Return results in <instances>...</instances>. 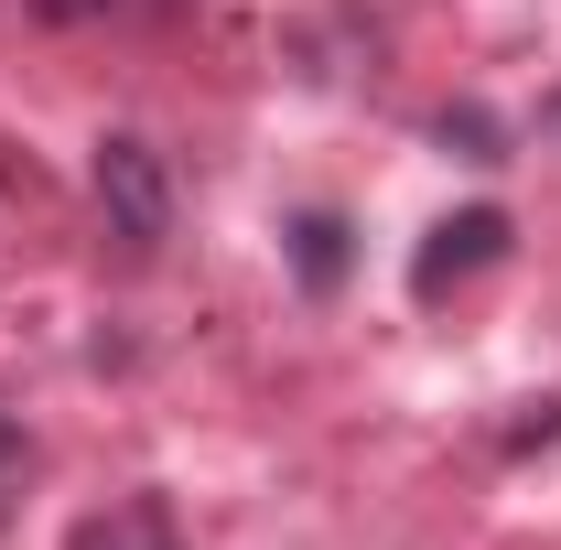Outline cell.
<instances>
[{"instance_id": "2", "label": "cell", "mask_w": 561, "mask_h": 550, "mask_svg": "<svg viewBox=\"0 0 561 550\" xmlns=\"http://www.w3.org/2000/svg\"><path fill=\"white\" fill-rule=\"evenodd\" d=\"M486 260H507V216H496V206H465V216H443V227L421 238V260H411V291H421V302H443L454 280H476Z\"/></svg>"}, {"instance_id": "4", "label": "cell", "mask_w": 561, "mask_h": 550, "mask_svg": "<svg viewBox=\"0 0 561 550\" xmlns=\"http://www.w3.org/2000/svg\"><path fill=\"white\" fill-rule=\"evenodd\" d=\"M291 271H302V291H335L346 280V216H291Z\"/></svg>"}, {"instance_id": "3", "label": "cell", "mask_w": 561, "mask_h": 550, "mask_svg": "<svg viewBox=\"0 0 561 550\" xmlns=\"http://www.w3.org/2000/svg\"><path fill=\"white\" fill-rule=\"evenodd\" d=\"M66 550H184V529H173V507H162V496H119V507L76 518Z\"/></svg>"}, {"instance_id": "5", "label": "cell", "mask_w": 561, "mask_h": 550, "mask_svg": "<svg viewBox=\"0 0 561 550\" xmlns=\"http://www.w3.org/2000/svg\"><path fill=\"white\" fill-rule=\"evenodd\" d=\"M22 475H33V443H22V421H0V507L22 496Z\"/></svg>"}, {"instance_id": "1", "label": "cell", "mask_w": 561, "mask_h": 550, "mask_svg": "<svg viewBox=\"0 0 561 550\" xmlns=\"http://www.w3.org/2000/svg\"><path fill=\"white\" fill-rule=\"evenodd\" d=\"M98 206H108V227H119L130 249H162V238H173V173H162V151L140 130L98 140Z\"/></svg>"}]
</instances>
